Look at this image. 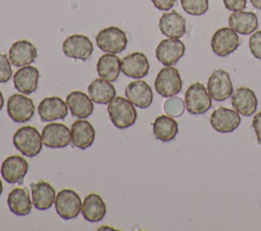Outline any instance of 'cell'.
<instances>
[{"instance_id":"22","label":"cell","mask_w":261,"mask_h":231,"mask_svg":"<svg viewBox=\"0 0 261 231\" xmlns=\"http://www.w3.org/2000/svg\"><path fill=\"white\" fill-rule=\"evenodd\" d=\"M32 201L37 210L45 211L49 210L53 203H55L56 192L54 187L46 182L39 181L37 183H31Z\"/></svg>"},{"instance_id":"8","label":"cell","mask_w":261,"mask_h":231,"mask_svg":"<svg viewBox=\"0 0 261 231\" xmlns=\"http://www.w3.org/2000/svg\"><path fill=\"white\" fill-rule=\"evenodd\" d=\"M7 113L14 122H27L34 116V102L22 94H13L7 101Z\"/></svg>"},{"instance_id":"19","label":"cell","mask_w":261,"mask_h":231,"mask_svg":"<svg viewBox=\"0 0 261 231\" xmlns=\"http://www.w3.org/2000/svg\"><path fill=\"white\" fill-rule=\"evenodd\" d=\"M40 72L37 67L25 65L15 71L13 75L14 88L23 95L34 93L38 88Z\"/></svg>"},{"instance_id":"10","label":"cell","mask_w":261,"mask_h":231,"mask_svg":"<svg viewBox=\"0 0 261 231\" xmlns=\"http://www.w3.org/2000/svg\"><path fill=\"white\" fill-rule=\"evenodd\" d=\"M207 91L210 97L217 102L226 100L233 92L229 74L222 69L215 70L208 78Z\"/></svg>"},{"instance_id":"40","label":"cell","mask_w":261,"mask_h":231,"mask_svg":"<svg viewBox=\"0 0 261 231\" xmlns=\"http://www.w3.org/2000/svg\"><path fill=\"white\" fill-rule=\"evenodd\" d=\"M2 191H3V185H2V181H1V179H0V195H1Z\"/></svg>"},{"instance_id":"21","label":"cell","mask_w":261,"mask_h":231,"mask_svg":"<svg viewBox=\"0 0 261 231\" xmlns=\"http://www.w3.org/2000/svg\"><path fill=\"white\" fill-rule=\"evenodd\" d=\"M159 28L167 38L179 39L186 34V19L175 10L163 13L159 18Z\"/></svg>"},{"instance_id":"38","label":"cell","mask_w":261,"mask_h":231,"mask_svg":"<svg viewBox=\"0 0 261 231\" xmlns=\"http://www.w3.org/2000/svg\"><path fill=\"white\" fill-rule=\"evenodd\" d=\"M256 9H261V0H250Z\"/></svg>"},{"instance_id":"14","label":"cell","mask_w":261,"mask_h":231,"mask_svg":"<svg viewBox=\"0 0 261 231\" xmlns=\"http://www.w3.org/2000/svg\"><path fill=\"white\" fill-rule=\"evenodd\" d=\"M29 170V164L20 156H9L1 165V175L10 184L22 183Z\"/></svg>"},{"instance_id":"18","label":"cell","mask_w":261,"mask_h":231,"mask_svg":"<svg viewBox=\"0 0 261 231\" xmlns=\"http://www.w3.org/2000/svg\"><path fill=\"white\" fill-rule=\"evenodd\" d=\"M150 64L145 54L132 53L121 59V72L132 78H143L149 72Z\"/></svg>"},{"instance_id":"25","label":"cell","mask_w":261,"mask_h":231,"mask_svg":"<svg viewBox=\"0 0 261 231\" xmlns=\"http://www.w3.org/2000/svg\"><path fill=\"white\" fill-rule=\"evenodd\" d=\"M229 27L241 35H250L258 27V17L251 11H233L228 17Z\"/></svg>"},{"instance_id":"32","label":"cell","mask_w":261,"mask_h":231,"mask_svg":"<svg viewBox=\"0 0 261 231\" xmlns=\"http://www.w3.org/2000/svg\"><path fill=\"white\" fill-rule=\"evenodd\" d=\"M185 103L178 97H170L164 103V111L168 116L178 117L184 113Z\"/></svg>"},{"instance_id":"6","label":"cell","mask_w":261,"mask_h":231,"mask_svg":"<svg viewBox=\"0 0 261 231\" xmlns=\"http://www.w3.org/2000/svg\"><path fill=\"white\" fill-rule=\"evenodd\" d=\"M241 44V40L230 27H221L217 30L211 39V49L215 55L225 57L234 52Z\"/></svg>"},{"instance_id":"35","label":"cell","mask_w":261,"mask_h":231,"mask_svg":"<svg viewBox=\"0 0 261 231\" xmlns=\"http://www.w3.org/2000/svg\"><path fill=\"white\" fill-rule=\"evenodd\" d=\"M226 9L231 11H240L246 7L247 0H223Z\"/></svg>"},{"instance_id":"17","label":"cell","mask_w":261,"mask_h":231,"mask_svg":"<svg viewBox=\"0 0 261 231\" xmlns=\"http://www.w3.org/2000/svg\"><path fill=\"white\" fill-rule=\"evenodd\" d=\"M38 56L36 47L27 40H19L12 44L9 49L8 58L12 65L22 67L33 63Z\"/></svg>"},{"instance_id":"13","label":"cell","mask_w":261,"mask_h":231,"mask_svg":"<svg viewBox=\"0 0 261 231\" xmlns=\"http://www.w3.org/2000/svg\"><path fill=\"white\" fill-rule=\"evenodd\" d=\"M241 123L239 113L233 109L219 107L214 110L210 116V124L212 127L221 133H228L233 131Z\"/></svg>"},{"instance_id":"28","label":"cell","mask_w":261,"mask_h":231,"mask_svg":"<svg viewBox=\"0 0 261 231\" xmlns=\"http://www.w3.org/2000/svg\"><path fill=\"white\" fill-rule=\"evenodd\" d=\"M121 71V60L112 53L102 55L97 62V72L99 76L108 81H115Z\"/></svg>"},{"instance_id":"24","label":"cell","mask_w":261,"mask_h":231,"mask_svg":"<svg viewBox=\"0 0 261 231\" xmlns=\"http://www.w3.org/2000/svg\"><path fill=\"white\" fill-rule=\"evenodd\" d=\"M72 145L81 150L91 147L95 140V129L88 120H76L71 125Z\"/></svg>"},{"instance_id":"11","label":"cell","mask_w":261,"mask_h":231,"mask_svg":"<svg viewBox=\"0 0 261 231\" xmlns=\"http://www.w3.org/2000/svg\"><path fill=\"white\" fill-rule=\"evenodd\" d=\"M185 44L179 39L162 40L155 51L157 60L164 66L174 65L185 54Z\"/></svg>"},{"instance_id":"20","label":"cell","mask_w":261,"mask_h":231,"mask_svg":"<svg viewBox=\"0 0 261 231\" xmlns=\"http://www.w3.org/2000/svg\"><path fill=\"white\" fill-rule=\"evenodd\" d=\"M231 105L238 113L244 116H251L257 109L258 101L251 89L241 86L231 95Z\"/></svg>"},{"instance_id":"7","label":"cell","mask_w":261,"mask_h":231,"mask_svg":"<svg viewBox=\"0 0 261 231\" xmlns=\"http://www.w3.org/2000/svg\"><path fill=\"white\" fill-rule=\"evenodd\" d=\"M82 209L80 195L72 189H61L55 198V210L59 217L64 220L74 219L79 216Z\"/></svg>"},{"instance_id":"12","label":"cell","mask_w":261,"mask_h":231,"mask_svg":"<svg viewBox=\"0 0 261 231\" xmlns=\"http://www.w3.org/2000/svg\"><path fill=\"white\" fill-rule=\"evenodd\" d=\"M41 135L43 145L51 149L65 148L71 141V131L62 123L47 124Z\"/></svg>"},{"instance_id":"1","label":"cell","mask_w":261,"mask_h":231,"mask_svg":"<svg viewBox=\"0 0 261 231\" xmlns=\"http://www.w3.org/2000/svg\"><path fill=\"white\" fill-rule=\"evenodd\" d=\"M107 111L112 124L119 129H125L133 126L138 116L135 105L122 97H115L112 99L108 103Z\"/></svg>"},{"instance_id":"37","label":"cell","mask_w":261,"mask_h":231,"mask_svg":"<svg viewBox=\"0 0 261 231\" xmlns=\"http://www.w3.org/2000/svg\"><path fill=\"white\" fill-rule=\"evenodd\" d=\"M252 126L256 132L257 136V142L261 145V112L257 113L252 121Z\"/></svg>"},{"instance_id":"29","label":"cell","mask_w":261,"mask_h":231,"mask_svg":"<svg viewBox=\"0 0 261 231\" xmlns=\"http://www.w3.org/2000/svg\"><path fill=\"white\" fill-rule=\"evenodd\" d=\"M32 200L24 188L16 187L12 189L7 197L9 210L16 216H27L32 211Z\"/></svg>"},{"instance_id":"23","label":"cell","mask_w":261,"mask_h":231,"mask_svg":"<svg viewBox=\"0 0 261 231\" xmlns=\"http://www.w3.org/2000/svg\"><path fill=\"white\" fill-rule=\"evenodd\" d=\"M66 104L73 117L84 119L94 111V102L81 91H73L66 96Z\"/></svg>"},{"instance_id":"26","label":"cell","mask_w":261,"mask_h":231,"mask_svg":"<svg viewBox=\"0 0 261 231\" xmlns=\"http://www.w3.org/2000/svg\"><path fill=\"white\" fill-rule=\"evenodd\" d=\"M88 94L95 104H108L116 96L113 84L103 78L94 79L88 86Z\"/></svg>"},{"instance_id":"9","label":"cell","mask_w":261,"mask_h":231,"mask_svg":"<svg viewBox=\"0 0 261 231\" xmlns=\"http://www.w3.org/2000/svg\"><path fill=\"white\" fill-rule=\"evenodd\" d=\"M93 43L84 35H71L62 44V51L65 56L86 61L93 53Z\"/></svg>"},{"instance_id":"31","label":"cell","mask_w":261,"mask_h":231,"mask_svg":"<svg viewBox=\"0 0 261 231\" xmlns=\"http://www.w3.org/2000/svg\"><path fill=\"white\" fill-rule=\"evenodd\" d=\"M180 4L186 13L190 15H203L209 7L208 0H180Z\"/></svg>"},{"instance_id":"5","label":"cell","mask_w":261,"mask_h":231,"mask_svg":"<svg viewBox=\"0 0 261 231\" xmlns=\"http://www.w3.org/2000/svg\"><path fill=\"white\" fill-rule=\"evenodd\" d=\"M154 85L156 92L160 96L164 98H170L176 96L181 91L182 80L176 68L172 66H166L160 69L158 72Z\"/></svg>"},{"instance_id":"33","label":"cell","mask_w":261,"mask_h":231,"mask_svg":"<svg viewBox=\"0 0 261 231\" xmlns=\"http://www.w3.org/2000/svg\"><path fill=\"white\" fill-rule=\"evenodd\" d=\"M10 60L5 54L0 53V83L8 81L12 76Z\"/></svg>"},{"instance_id":"27","label":"cell","mask_w":261,"mask_h":231,"mask_svg":"<svg viewBox=\"0 0 261 231\" xmlns=\"http://www.w3.org/2000/svg\"><path fill=\"white\" fill-rule=\"evenodd\" d=\"M81 212L87 221L99 222L106 214V205L99 194L90 193L85 197Z\"/></svg>"},{"instance_id":"34","label":"cell","mask_w":261,"mask_h":231,"mask_svg":"<svg viewBox=\"0 0 261 231\" xmlns=\"http://www.w3.org/2000/svg\"><path fill=\"white\" fill-rule=\"evenodd\" d=\"M249 48L252 55L261 60V31L253 33L249 40Z\"/></svg>"},{"instance_id":"36","label":"cell","mask_w":261,"mask_h":231,"mask_svg":"<svg viewBox=\"0 0 261 231\" xmlns=\"http://www.w3.org/2000/svg\"><path fill=\"white\" fill-rule=\"evenodd\" d=\"M151 1L157 9L164 10V11L171 9L176 3V0H151Z\"/></svg>"},{"instance_id":"30","label":"cell","mask_w":261,"mask_h":231,"mask_svg":"<svg viewBox=\"0 0 261 231\" xmlns=\"http://www.w3.org/2000/svg\"><path fill=\"white\" fill-rule=\"evenodd\" d=\"M178 132L177 122L168 115H160L153 122V133L161 141L172 140Z\"/></svg>"},{"instance_id":"15","label":"cell","mask_w":261,"mask_h":231,"mask_svg":"<svg viewBox=\"0 0 261 231\" xmlns=\"http://www.w3.org/2000/svg\"><path fill=\"white\" fill-rule=\"evenodd\" d=\"M38 113L42 121L62 120L68 113V106L59 97H48L40 102Z\"/></svg>"},{"instance_id":"16","label":"cell","mask_w":261,"mask_h":231,"mask_svg":"<svg viewBox=\"0 0 261 231\" xmlns=\"http://www.w3.org/2000/svg\"><path fill=\"white\" fill-rule=\"evenodd\" d=\"M126 99L136 107L141 109L148 108L153 101V92L151 86L142 79L130 81L125 88Z\"/></svg>"},{"instance_id":"39","label":"cell","mask_w":261,"mask_h":231,"mask_svg":"<svg viewBox=\"0 0 261 231\" xmlns=\"http://www.w3.org/2000/svg\"><path fill=\"white\" fill-rule=\"evenodd\" d=\"M3 105H4V97L0 91V110L3 108Z\"/></svg>"},{"instance_id":"2","label":"cell","mask_w":261,"mask_h":231,"mask_svg":"<svg viewBox=\"0 0 261 231\" xmlns=\"http://www.w3.org/2000/svg\"><path fill=\"white\" fill-rule=\"evenodd\" d=\"M14 147L24 156L33 158L37 156L43 147L42 135L34 126H22L13 134Z\"/></svg>"},{"instance_id":"3","label":"cell","mask_w":261,"mask_h":231,"mask_svg":"<svg viewBox=\"0 0 261 231\" xmlns=\"http://www.w3.org/2000/svg\"><path fill=\"white\" fill-rule=\"evenodd\" d=\"M185 106L193 115L204 114L211 108V97L202 83L195 82L188 88L185 94Z\"/></svg>"},{"instance_id":"4","label":"cell","mask_w":261,"mask_h":231,"mask_svg":"<svg viewBox=\"0 0 261 231\" xmlns=\"http://www.w3.org/2000/svg\"><path fill=\"white\" fill-rule=\"evenodd\" d=\"M96 44L106 53H121L127 45L126 34L117 26L103 28L96 36Z\"/></svg>"}]
</instances>
